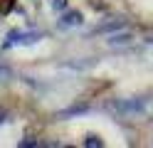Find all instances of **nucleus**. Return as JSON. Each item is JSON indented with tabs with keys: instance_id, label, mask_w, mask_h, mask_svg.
<instances>
[{
	"instance_id": "4",
	"label": "nucleus",
	"mask_w": 153,
	"mask_h": 148,
	"mask_svg": "<svg viewBox=\"0 0 153 148\" xmlns=\"http://www.w3.org/2000/svg\"><path fill=\"white\" fill-rule=\"evenodd\" d=\"M123 25H126V20H121V17H114V20H109V22H101V25H97L94 27V32H114V30H121Z\"/></svg>"
},
{
	"instance_id": "1",
	"label": "nucleus",
	"mask_w": 153,
	"mask_h": 148,
	"mask_svg": "<svg viewBox=\"0 0 153 148\" xmlns=\"http://www.w3.org/2000/svg\"><path fill=\"white\" fill-rule=\"evenodd\" d=\"M106 109L116 118H141L153 111V99L151 96H121V99H111Z\"/></svg>"
},
{
	"instance_id": "5",
	"label": "nucleus",
	"mask_w": 153,
	"mask_h": 148,
	"mask_svg": "<svg viewBox=\"0 0 153 148\" xmlns=\"http://www.w3.org/2000/svg\"><path fill=\"white\" fill-rule=\"evenodd\" d=\"M106 42H109L111 47L131 45V42H133V35H131V32H119V35H109V39H106Z\"/></svg>"
},
{
	"instance_id": "12",
	"label": "nucleus",
	"mask_w": 153,
	"mask_h": 148,
	"mask_svg": "<svg viewBox=\"0 0 153 148\" xmlns=\"http://www.w3.org/2000/svg\"><path fill=\"white\" fill-rule=\"evenodd\" d=\"M0 74H7V72H5V69H0Z\"/></svg>"
},
{
	"instance_id": "3",
	"label": "nucleus",
	"mask_w": 153,
	"mask_h": 148,
	"mask_svg": "<svg viewBox=\"0 0 153 148\" xmlns=\"http://www.w3.org/2000/svg\"><path fill=\"white\" fill-rule=\"evenodd\" d=\"M82 22H84V17H82L79 10H67V13L62 15V20H59V27L62 30H69V27H76Z\"/></svg>"
},
{
	"instance_id": "11",
	"label": "nucleus",
	"mask_w": 153,
	"mask_h": 148,
	"mask_svg": "<svg viewBox=\"0 0 153 148\" xmlns=\"http://www.w3.org/2000/svg\"><path fill=\"white\" fill-rule=\"evenodd\" d=\"M7 121V111H5V109H0V123H5Z\"/></svg>"
},
{
	"instance_id": "7",
	"label": "nucleus",
	"mask_w": 153,
	"mask_h": 148,
	"mask_svg": "<svg viewBox=\"0 0 153 148\" xmlns=\"http://www.w3.org/2000/svg\"><path fill=\"white\" fill-rule=\"evenodd\" d=\"M84 146H87V148H101V146H104V141H101L99 136H94V133H91V136H87Z\"/></svg>"
},
{
	"instance_id": "9",
	"label": "nucleus",
	"mask_w": 153,
	"mask_h": 148,
	"mask_svg": "<svg viewBox=\"0 0 153 148\" xmlns=\"http://www.w3.org/2000/svg\"><path fill=\"white\" fill-rule=\"evenodd\" d=\"M67 0H52V10H57V13H59V10H67Z\"/></svg>"
},
{
	"instance_id": "10",
	"label": "nucleus",
	"mask_w": 153,
	"mask_h": 148,
	"mask_svg": "<svg viewBox=\"0 0 153 148\" xmlns=\"http://www.w3.org/2000/svg\"><path fill=\"white\" fill-rule=\"evenodd\" d=\"M20 146L22 148H32V146H37V141L35 138H27V141H20Z\"/></svg>"
},
{
	"instance_id": "6",
	"label": "nucleus",
	"mask_w": 153,
	"mask_h": 148,
	"mask_svg": "<svg viewBox=\"0 0 153 148\" xmlns=\"http://www.w3.org/2000/svg\"><path fill=\"white\" fill-rule=\"evenodd\" d=\"M87 109L89 106H72V109H67V111H59V118H67V116H76V114H84V111H87Z\"/></svg>"
},
{
	"instance_id": "8",
	"label": "nucleus",
	"mask_w": 153,
	"mask_h": 148,
	"mask_svg": "<svg viewBox=\"0 0 153 148\" xmlns=\"http://www.w3.org/2000/svg\"><path fill=\"white\" fill-rule=\"evenodd\" d=\"M13 5H15V0H3L0 3V15H7L13 10Z\"/></svg>"
},
{
	"instance_id": "2",
	"label": "nucleus",
	"mask_w": 153,
	"mask_h": 148,
	"mask_svg": "<svg viewBox=\"0 0 153 148\" xmlns=\"http://www.w3.org/2000/svg\"><path fill=\"white\" fill-rule=\"evenodd\" d=\"M37 39H42L40 32H13L10 37H7L5 47H13V45H35Z\"/></svg>"
},
{
	"instance_id": "13",
	"label": "nucleus",
	"mask_w": 153,
	"mask_h": 148,
	"mask_svg": "<svg viewBox=\"0 0 153 148\" xmlns=\"http://www.w3.org/2000/svg\"><path fill=\"white\" fill-rule=\"evenodd\" d=\"M148 42H153V35H151V37H148Z\"/></svg>"
}]
</instances>
